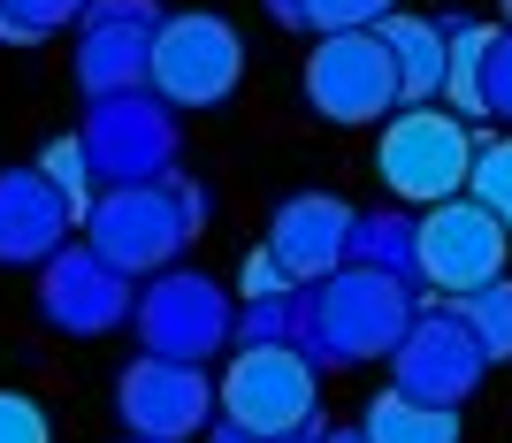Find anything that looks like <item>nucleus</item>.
<instances>
[{"instance_id":"obj_5","label":"nucleus","mask_w":512,"mask_h":443,"mask_svg":"<svg viewBox=\"0 0 512 443\" xmlns=\"http://www.w3.org/2000/svg\"><path fill=\"white\" fill-rule=\"evenodd\" d=\"M306 100L329 123H390L406 107V92H398L383 23L375 31H321L314 54H306Z\"/></svg>"},{"instance_id":"obj_29","label":"nucleus","mask_w":512,"mask_h":443,"mask_svg":"<svg viewBox=\"0 0 512 443\" xmlns=\"http://www.w3.org/2000/svg\"><path fill=\"white\" fill-rule=\"evenodd\" d=\"M306 443H367V428H314Z\"/></svg>"},{"instance_id":"obj_9","label":"nucleus","mask_w":512,"mask_h":443,"mask_svg":"<svg viewBox=\"0 0 512 443\" xmlns=\"http://www.w3.org/2000/svg\"><path fill=\"white\" fill-rule=\"evenodd\" d=\"M77 138H85L100 184H146V176L176 169V123L161 92H100Z\"/></svg>"},{"instance_id":"obj_1","label":"nucleus","mask_w":512,"mask_h":443,"mask_svg":"<svg viewBox=\"0 0 512 443\" xmlns=\"http://www.w3.org/2000/svg\"><path fill=\"white\" fill-rule=\"evenodd\" d=\"M413 314H421V283L344 260L337 275L306 283L299 344L321 359V367H360V359H390V352H398L406 329H413Z\"/></svg>"},{"instance_id":"obj_23","label":"nucleus","mask_w":512,"mask_h":443,"mask_svg":"<svg viewBox=\"0 0 512 443\" xmlns=\"http://www.w3.org/2000/svg\"><path fill=\"white\" fill-rule=\"evenodd\" d=\"M467 191L482 199V207L497 214L512 230V138H490V146H474V176H467Z\"/></svg>"},{"instance_id":"obj_16","label":"nucleus","mask_w":512,"mask_h":443,"mask_svg":"<svg viewBox=\"0 0 512 443\" xmlns=\"http://www.w3.org/2000/svg\"><path fill=\"white\" fill-rule=\"evenodd\" d=\"M390 62H398V92L413 100H444V69H451V31L444 16H383Z\"/></svg>"},{"instance_id":"obj_25","label":"nucleus","mask_w":512,"mask_h":443,"mask_svg":"<svg viewBox=\"0 0 512 443\" xmlns=\"http://www.w3.org/2000/svg\"><path fill=\"white\" fill-rule=\"evenodd\" d=\"M0 443H54V428H46L39 398H23V390H0Z\"/></svg>"},{"instance_id":"obj_8","label":"nucleus","mask_w":512,"mask_h":443,"mask_svg":"<svg viewBox=\"0 0 512 443\" xmlns=\"http://www.w3.org/2000/svg\"><path fill=\"white\" fill-rule=\"evenodd\" d=\"M490 367H497L490 344L467 329V314H459L451 298H421L406 344L390 352V382L413 390V398H436V405H467L474 382L490 375Z\"/></svg>"},{"instance_id":"obj_30","label":"nucleus","mask_w":512,"mask_h":443,"mask_svg":"<svg viewBox=\"0 0 512 443\" xmlns=\"http://www.w3.org/2000/svg\"><path fill=\"white\" fill-rule=\"evenodd\" d=\"M130 443H153V436H130Z\"/></svg>"},{"instance_id":"obj_19","label":"nucleus","mask_w":512,"mask_h":443,"mask_svg":"<svg viewBox=\"0 0 512 443\" xmlns=\"http://www.w3.org/2000/svg\"><path fill=\"white\" fill-rule=\"evenodd\" d=\"M352 260L421 283V222H406V214H360V230H352Z\"/></svg>"},{"instance_id":"obj_26","label":"nucleus","mask_w":512,"mask_h":443,"mask_svg":"<svg viewBox=\"0 0 512 443\" xmlns=\"http://www.w3.org/2000/svg\"><path fill=\"white\" fill-rule=\"evenodd\" d=\"M482 100H490V115H505V123H512V31H497V39H490V69H482Z\"/></svg>"},{"instance_id":"obj_18","label":"nucleus","mask_w":512,"mask_h":443,"mask_svg":"<svg viewBox=\"0 0 512 443\" xmlns=\"http://www.w3.org/2000/svg\"><path fill=\"white\" fill-rule=\"evenodd\" d=\"M451 31V69H444V107H459V115H490V100H482V69H490V23H474V16H444Z\"/></svg>"},{"instance_id":"obj_7","label":"nucleus","mask_w":512,"mask_h":443,"mask_svg":"<svg viewBox=\"0 0 512 443\" xmlns=\"http://www.w3.org/2000/svg\"><path fill=\"white\" fill-rule=\"evenodd\" d=\"M245 77V46H237V23L214 16V8H184V16L161 23L153 39V92L169 107H222Z\"/></svg>"},{"instance_id":"obj_14","label":"nucleus","mask_w":512,"mask_h":443,"mask_svg":"<svg viewBox=\"0 0 512 443\" xmlns=\"http://www.w3.org/2000/svg\"><path fill=\"white\" fill-rule=\"evenodd\" d=\"M352 230H360V214L344 207L337 191H299V199H283L276 222H268V253L299 275V283H321V275H337L344 260H352Z\"/></svg>"},{"instance_id":"obj_21","label":"nucleus","mask_w":512,"mask_h":443,"mask_svg":"<svg viewBox=\"0 0 512 443\" xmlns=\"http://www.w3.org/2000/svg\"><path fill=\"white\" fill-rule=\"evenodd\" d=\"M451 306L467 314V329L490 344V359L505 367L512 359V275H497V283H482V291H467V298H451Z\"/></svg>"},{"instance_id":"obj_12","label":"nucleus","mask_w":512,"mask_h":443,"mask_svg":"<svg viewBox=\"0 0 512 443\" xmlns=\"http://www.w3.org/2000/svg\"><path fill=\"white\" fill-rule=\"evenodd\" d=\"M115 405H123V428L130 436H153V443H184L214 421L222 390H207L192 359H161V352H138L115 382Z\"/></svg>"},{"instance_id":"obj_31","label":"nucleus","mask_w":512,"mask_h":443,"mask_svg":"<svg viewBox=\"0 0 512 443\" xmlns=\"http://www.w3.org/2000/svg\"><path fill=\"white\" fill-rule=\"evenodd\" d=\"M505 8H512V0H505Z\"/></svg>"},{"instance_id":"obj_3","label":"nucleus","mask_w":512,"mask_h":443,"mask_svg":"<svg viewBox=\"0 0 512 443\" xmlns=\"http://www.w3.org/2000/svg\"><path fill=\"white\" fill-rule=\"evenodd\" d=\"M375 169L398 199L413 207H436V199H459L474 176V130L459 107H436V100H413L398 107L375 138Z\"/></svg>"},{"instance_id":"obj_15","label":"nucleus","mask_w":512,"mask_h":443,"mask_svg":"<svg viewBox=\"0 0 512 443\" xmlns=\"http://www.w3.org/2000/svg\"><path fill=\"white\" fill-rule=\"evenodd\" d=\"M69 230H77V207L39 169L0 176V268H46L69 245Z\"/></svg>"},{"instance_id":"obj_20","label":"nucleus","mask_w":512,"mask_h":443,"mask_svg":"<svg viewBox=\"0 0 512 443\" xmlns=\"http://www.w3.org/2000/svg\"><path fill=\"white\" fill-rule=\"evenodd\" d=\"M92 0H0V46H39L69 23H85Z\"/></svg>"},{"instance_id":"obj_13","label":"nucleus","mask_w":512,"mask_h":443,"mask_svg":"<svg viewBox=\"0 0 512 443\" xmlns=\"http://www.w3.org/2000/svg\"><path fill=\"white\" fill-rule=\"evenodd\" d=\"M39 314L69 337H107L115 321L138 314V298H130V275L85 237V245H62L39 268Z\"/></svg>"},{"instance_id":"obj_22","label":"nucleus","mask_w":512,"mask_h":443,"mask_svg":"<svg viewBox=\"0 0 512 443\" xmlns=\"http://www.w3.org/2000/svg\"><path fill=\"white\" fill-rule=\"evenodd\" d=\"M39 176L54 191H62L69 207H77V222L92 214V184H100V169H92V153H85V138H54V146L39 153Z\"/></svg>"},{"instance_id":"obj_6","label":"nucleus","mask_w":512,"mask_h":443,"mask_svg":"<svg viewBox=\"0 0 512 443\" xmlns=\"http://www.w3.org/2000/svg\"><path fill=\"white\" fill-rule=\"evenodd\" d=\"M505 253H512V230L474 191L436 199V207L421 214V291L428 298H467V291H482V283H497V275H505Z\"/></svg>"},{"instance_id":"obj_28","label":"nucleus","mask_w":512,"mask_h":443,"mask_svg":"<svg viewBox=\"0 0 512 443\" xmlns=\"http://www.w3.org/2000/svg\"><path fill=\"white\" fill-rule=\"evenodd\" d=\"M207 443H283V436H253V428H237V421H214Z\"/></svg>"},{"instance_id":"obj_10","label":"nucleus","mask_w":512,"mask_h":443,"mask_svg":"<svg viewBox=\"0 0 512 443\" xmlns=\"http://www.w3.org/2000/svg\"><path fill=\"white\" fill-rule=\"evenodd\" d=\"M138 344L146 352H161V359H207V352H222V344L237 337V314H230V298H222V283H207V275H184V268H169V275H153L146 291H138Z\"/></svg>"},{"instance_id":"obj_2","label":"nucleus","mask_w":512,"mask_h":443,"mask_svg":"<svg viewBox=\"0 0 512 443\" xmlns=\"http://www.w3.org/2000/svg\"><path fill=\"white\" fill-rule=\"evenodd\" d=\"M199 214H207L199 184L169 169V176H146V184H107L85 214V237L123 275H161L184 253V237L199 230Z\"/></svg>"},{"instance_id":"obj_4","label":"nucleus","mask_w":512,"mask_h":443,"mask_svg":"<svg viewBox=\"0 0 512 443\" xmlns=\"http://www.w3.org/2000/svg\"><path fill=\"white\" fill-rule=\"evenodd\" d=\"M222 421L253 428V436L306 443L321 428V382L306 344H245L222 375Z\"/></svg>"},{"instance_id":"obj_11","label":"nucleus","mask_w":512,"mask_h":443,"mask_svg":"<svg viewBox=\"0 0 512 443\" xmlns=\"http://www.w3.org/2000/svg\"><path fill=\"white\" fill-rule=\"evenodd\" d=\"M161 8L153 0H92L77 23V85L100 92H146L153 85V39H161Z\"/></svg>"},{"instance_id":"obj_24","label":"nucleus","mask_w":512,"mask_h":443,"mask_svg":"<svg viewBox=\"0 0 512 443\" xmlns=\"http://www.w3.org/2000/svg\"><path fill=\"white\" fill-rule=\"evenodd\" d=\"M383 16H398V0H306V31H375Z\"/></svg>"},{"instance_id":"obj_17","label":"nucleus","mask_w":512,"mask_h":443,"mask_svg":"<svg viewBox=\"0 0 512 443\" xmlns=\"http://www.w3.org/2000/svg\"><path fill=\"white\" fill-rule=\"evenodd\" d=\"M360 428H367V443H459L467 436V428H459V405L413 398V390H398V382L360 413Z\"/></svg>"},{"instance_id":"obj_27","label":"nucleus","mask_w":512,"mask_h":443,"mask_svg":"<svg viewBox=\"0 0 512 443\" xmlns=\"http://www.w3.org/2000/svg\"><path fill=\"white\" fill-rule=\"evenodd\" d=\"M260 8H268L283 31H306V0H260Z\"/></svg>"}]
</instances>
